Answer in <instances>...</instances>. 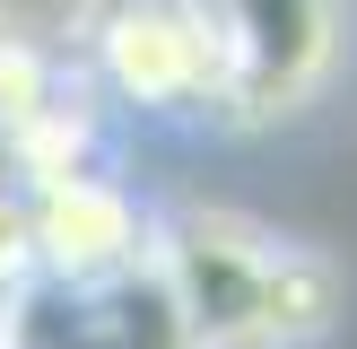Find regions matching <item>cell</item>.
Segmentation results:
<instances>
[{"mask_svg":"<svg viewBox=\"0 0 357 349\" xmlns=\"http://www.w3.org/2000/svg\"><path fill=\"white\" fill-rule=\"evenodd\" d=\"M157 271L174 288L192 349H296L331 323L340 271L314 244L244 218V209H174L157 218Z\"/></svg>","mask_w":357,"mask_h":349,"instance_id":"1","label":"cell"},{"mask_svg":"<svg viewBox=\"0 0 357 349\" xmlns=\"http://www.w3.org/2000/svg\"><path fill=\"white\" fill-rule=\"evenodd\" d=\"M26 209H35V279L44 288H96V279H122L139 262H157L149 201L131 184H114L105 166L26 192Z\"/></svg>","mask_w":357,"mask_h":349,"instance_id":"4","label":"cell"},{"mask_svg":"<svg viewBox=\"0 0 357 349\" xmlns=\"http://www.w3.org/2000/svg\"><path fill=\"white\" fill-rule=\"evenodd\" d=\"M87 79L149 122H183L218 105V70H209V35L192 0H105L87 17Z\"/></svg>","mask_w":357,"mask_h":349,"instance_id":"3","label":"cell"},{"mask_svg":"<svg viewBox=\"0 0 357 349\" xmlns=\"http://www.w3.org/2000/svg\"><path fill=\"white\" fill-rule=\"evenodd\" d=\"M0 27H9V17H0Z\"/></svg>","mask_w":357,"mask_h":349,"instance_id":"6","label":"cell"},{"mask_svg":"<svg viewBox=\"0 0 357 349\" xmlns=\"http://www.w3.org/2000/svg\"><path fill=\"white\" fill-rule=\"evenodd\" d=\"M0 349H17V297L0 288Z\"/></svg>","mask_w":357,"mask_h":349,"instance_id":"5","label":"cell"},{"mask_svg":"<svg viewBox=\"0 0 357 349\" xmlns=\"http://www.w3.org/2000/svg\"><path fill=\"white\" fill-rule=\"evenodd\" d=\"M209 35V70H218V122H288L331 87L349 44V9L340 0H192Z\"/></svg>","mask_w":357,"mask_h":349,"instance_id":"2","label":"cell"}]
</instances>
